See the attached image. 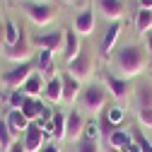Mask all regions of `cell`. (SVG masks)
<instances>
[{
    "label": "cell",
    "mask_w": 152,
    "mask_h": 152,
    "mask_svg": "<svg viewBox=\"0 0 152 152\" xmlns=\"http://www.w3.org/2000/svg\"><path fill=\"white\" fill-rule=\"evenodd\" d=\"M145 63H147L145 48H140L135 44H126L121 51H116V56H113L116 75L123 77V80H130V77H135V75H140Z\"/></svg>",
    "instance_id": "6da1fadb"
},
{
    "label": "cell",
    "mask_w": 152,
    "mask_h": 152,
    "mask_svg": "<svg viewBox=\"0 0 152 152\" xmlns=\"http://www.w3.org/2000/svg\"><path fill=\"white\" fill-rule=\"evenodd\" d=\"M22 7L27 17L36 27H46L56 20V5L53 3H36V0H22Z\"/></svg>",
    "instance_id": "7a4b0ae2"
},
{
    "label": "cell",
    "mask_w": 152,
    "mask_h": 152,
    "mask_svg": "<svg viewBox=\"0 0 152 152\" xmlns=\"http://www.w3.org/2000/svg\"><path fill=\"white\" fill-rule=\"evenodd\" d=\"M94 72V56H92V51L89 48H85L82 46V51H80V56L77 58H72V61H68V75H72L75 80H89V75Z\"/></svg>",
    "instance_id": "3957f363"
},
{
    "label": "cell",
    "mask_w": 152,
    "mask_h": 152,
    "mask_svg": "<svg viewBox=\"0 0 152 152\" xmlns=\"http://www.w3.org/2000/svg\"><path fill=\"white\" fill-rule=\"evenodd\" d=\"M80 104H82V109H87L89 113L102 111L104 104H106V89H104L102 85H89V87L82 89V94H80Z\"/></svg>",
    "instance_id": "277c9868"
},
{
    "label": "cell",
    "mask_w": 152,
    "mask_h": 152,
    "mask_svg": "<svg viewBox=\"0 0 152 152\" xmlns=\"http://www.w3.org/2000/svg\"><path fill=\"white\" fill-rule=\"evenodd\" d=\"M31 72H34V68H31V61H29V63H20V65H15V68L5 70L0 80H3V85H5L7 89H20V87L24 85V80L29 77Z\"/></svg>",
    "instance_id": "5b68a950"
},
{
    "label": "cell",
    "mask_w": 152,
    "mask_h": 152,
    "mask_svg": "<svg viewBox=\"0 0 152 152\" xmlns=\"http://www.w3.org/2000/svg\"><path fill=\"white\" fill-rule=\"evenodd\" d=\"M5 58L12 61L15 65H20V63H29V61H31V41L27 39V34H24V31H22L20 41H17L15 46L5 48Z\"/></svg>",
    "instance_id": "8992f818"
},
{
    "label": "cell",
    "mask_w": 152,
    "mask_h": 152,
    "mask_svg": "<svg viewBox=\"0 0 152 152\" xmlns=\"http://www.w3.org/2000/svg\"><path fill=\"white\" fill-rule=\"evenodd\" d=\"M31 46H39L41 51H63V29L58 31H44L31 36Z\"/></svg>",
    "instance_id": "52a82bcc"
},
{
    "label": "cell",
    "mask_w": 152,
    "mask_h": 152,
    "mask_svg": "<svg viewBox=\"0 0 152 152\" xmlns=\"http://www.w3.org/2000/svg\"><path fill=\"white\" fill-rule=\"evenodd\" d=\"M46 133H44V128H39L36 123H29V128L24 130V135H22V145H24V150L27 152H39L44 145H46Z\"/></svg>",
    "instance_id": "ba28073f"
},
{
    "label": "cell",
    "mask_w": 152,
    "mask_h": 152,
    "mask_svg": "<svg viewBox=\"0 0 152 152\" xmlns=\"http://www.w3.org/2000/svg\"><path fill=\"white\" fill-rule=\"evenodd\" d=\"M94 27H97V12H94L92 7L80 10V12H77V17H75L72 29L77 31L80 36H92V34H94Z\"/></svg>",
    "instance_id": "9c48e42d"
},
{
    "label": "cell",
    "mask_w": 152,
    "mask_h": 152,
    "mask_svg": "<svg viewBox=\"0 0 152 152\" xmlns=\"http://www.w3.org/2000/svg\"><path fill=\"white\" fill-rule=\"evenodd\" d=\"M85 118L80 111H70L68 113V121H65V140L70 142H80V138L85 135Z\"/></svg>",
    "instance_id": "30bf717a"
},
{
    "label": "cell",
    "mask_w": 152,
    "mask_h": 152,
    "mask_svg": "<svg viewBox=\"0 0 152 152\" xmlns=\"http://www.w3.org/2000/svg\"><path fill=\"white\" fill-rule=\"evenodd\" d=\"M97 10L102 12V17L109 22H121V17H123V0H97Z\"/></svg>",
    "instance_id": "8fae6325"
},
{
    "label": "cell",
    "mask_w": 152,
    "mask_h": 152,
    "mask_svg": "<svg viewBox=\"0 0 152 152\" xmlns=\"http://www.w3.org/2000/svg\"><path fill=\"white\" fill-rule=\"evenodd\" d=\"M82 51V44H80V34L75 29H63V56H65V63L77 58Z\"/></svg>",
    "instance_id": "7c38bea8"
},
{
    "label": "cell",
    "mask_w": 152,
    "mask_h": 152,
    "mask_svg": "<svg viewBox=\"0 0 152 152\" xmlns=\"http://www.w3.org/2000/svg\"><path fill=\"white\" fill-rule=\"evenodd\" d=\"M118 34H121V22H111L109 29H106L104 36H102V44H99L102 58H109V56H111L113 46H116V41H118Z\"/></svg>",
    "instance_id": "4fadbf2b"
},
{
    "label": "cell",
    "mask_w": 152,
    "mask_h": 152,
    "mask_svg": "<svg viewBox=\"0 0 152 152\" xmlns=\"http://www.w3.org/2000/svg\"><path fill=\"white\" fill-rule=\"evenodd\" d=\"M106 87H109V94L116 102H123V99H128V89H130V85H128V80H123V77H118V75H106Z\"/></svg>",
    "instance_id": "5bb4252c"
},
{
    "label": "cell",
    "mask_w": 152,
    "mask_h": 152,
    "mask_svg": "<svg viewBox=\"0 0 152 152\" xmlns=\"http://www.w3.org/2000/svg\"><path fill=\"white\" fill-rule=\"evenodd\" d=\"M61 77H63V102L65 104H75V102H77L80 99V80H75L72 77V75H61Z\"/></svg>",
    "instance_id": "9a60e30c"
},
{
    "label": "cell",
    "mask_w": 152,
    "mask_h": 152,
    "mask_svg": "<svg viewBox=\"0 0 152 152\" xmlns=\"http://www.w3.org/2000/svg\"><path fill=\"white\" fill-rule=\"evenodd\" d=\"M5 123H7V128H10L12 133H22V135H24V130L29 128L31 121L24 116L20 109H10V111H7V116H5Z\"/></svg>",
    "instance_id": "2e32d148"
},
{
    "label": "cell",
    "mask_w": 152,
    "mask_h": 152,
    "mask_svg": "<svg viewBox=\"0 0 152 152\" xmlns=\"http://www.w3.org/2000/svg\"><path fill=\"white\" fill-rule=\"evenodd\" d=\"M130 142H133V133L118 128V130L109 138V142H106V152H123Z\"/></svg>",
    "instance_id": "e0dca14e"
},
{
    "label": "cell",
    "mask_w": 152,
    "mask_h": 152,
    "mask_svg": "<svg viewBox=\"0 0 152 152\" xmlns=\"http://www.w3.org/2000/svg\"><path fill=\"white\" fill-rule=\"evenodd\" d=\"M44 80H41V72L39 70H34L31 75H29V77L24 80V85L20 87V92L24 94V97H39V94L44 92Z\"/></svg>",
    "instance_id": "ac0fdd59"
},
{
    "label": "cell",
    "mask_w": 152,
    "mask_h": 152,
    "mask_svg": "<svg viewBox=\"0 0 152 152\" xmlns=\"http://www.w3.org/2000/svg\"><path fill=\"white\" fill-rule=\"evenodd\" d=\"M44 94H46V99H48L51 104L63 102V77H61V75H53V77L46 82Z\"/></svg>",
    "instance_id": "d6986e66"
},
{
    "label": "cell",
    "mask_w": 152,
    "mask_h": 152,
    "mask_svg": "<svg viewBox=\"0 0 152 152\" xmlns=\"http://www.w3.org/2000/svg\"><path fill=\"white\" fill-rule=\"evenodd\" d=\"M138 109H152V85L140 82L135 87V111Z\"/></svg>",
    "instance_id": "ffe728a7"
},
{
    "label": "cell",
    "mask_w": 152,
    "mask_h": 152,
    "mask_svg": "<svg viewBox=\"0 0 152 152\" xmlns=\"http://www.w3.org/2000/svg\"><path fill=\"white\" fill-rule=\"evenodd\" d=\"M20 111H22V113H24V116H27V118H29V121L34 123L36 118H39V116H41V111H44V104L39 102V97H27Z\"/></svg>",
    "instance_id": "44dd1931"
},
{
    "label": "cell",
    "mask_w": 152,
    "mask_h": 152,
    "mask_svg": "<svg viewBox=\"0 0 152 152\" xmlns=\"http://www.w3.org/2000/svg\"><path fill=\"white\" fill-rule=\"evenodd\" d=\"M65 121L68 116L65 113H53V121H51V138L53 140H65Z\"/></svg>",
    "instance_id": "7402d4cb"
},
{
    "label": "cell",
    "mask_w": 152,
    "mask_h": 152,
    "mask_svg": "<svg viewBox=\"0 0 152 152\" xmlns=\"http://www.w3.org/2000/svg\"><path fill=\"white\" fill-rule=\"evenodd\" d=\"M135 29H138V34L152 31V10H138L135 12Z\"/></svg>",
    "instance_id": "603a6c76"
},
{
    "label": "cell",
    "mask_w": 152,
    "mask_h": 152,
    "mask_svg": "<svg viewBox=\"0 0 152 152\" xmlns=\"http://www.w3.org/2000/svg\"><path fill=\"white\" fill-rule=\"evenodd\" d=\"M20 36H22V29L17 27L12 20H7V22H5V48L15 46L17 41H20Z\"/></svg>",
    "instance_id": "cb8c5ba5"
},
{
    "label": "cell",
    "mask_w": 152,
    "mask_h": 152,
    "mask_svg": "<svg viewBox=\"0 0 152 152\" xmlns=\"http://www.w3.org/2000/svg\"><path fill=\"white\" fill-rule=\"evenodd\" d=\"M104 113H106V118H109L113 126H118V128H121V126H123V121H126V111H123V106H121V104L109 106Z\"/></svg>",
    "instance_id": "d4e9b609"
},
{
    "label": "cell",
    "mask_w": 152,
    "mask_h": 152,
    "mask_svg": "<svg viewBox=\"0 0 152 152\" xmlns=\"http://www.w3.org/2000/svg\"><path fill=\"white\" fill-rule=\"evenodd\" d=\"M116 130H118V126H113V123L106 118V113H104V116L99 118V133H102V140H104V142H109V138H111Z\"/></svg>",
    "instance_id": "484cf974"
},
{
    "label": "cell",
    "mask_w": 152,
    "mask_h": 152,
    "mask_svg": "<svg viewBox=\"0 0 152 152\" xmlns=\"http://www.w3.org/2000/svg\"><path fill=\"white\" fill-rule=\"evenodd\" d=\"M10 145H12V130L7 128L5 118H0V147L7 152V147H10Z\"/></svg>",
    "instance_id": "4316f807"
},
{
    "label": "cell",
    "mask_w": 152,
    "mask_h": 152,
    "mask_svg": "<svg viewBox=\"0 0 152 152\" xmlns=\"http://www.w3.org/2000/svg\"><path fill=\"white\" fill-rule=\"evenodd\" d=\"M87 140H99L102 138V133H99V121H87L85 123V135Z\"/></svg>",
    "instance_id": "83f0119b"
},
{
    "label": "cell",
    "mask_w": 152,
    "mask_h": 152,
    "mask_svg": "<svg viewBox=\"0 0 152 152\" xmlns=\"http://www.w3.org/2000/svg\"><path fill=\"white\" fill-rule=\"evenodd\" d=\"M133 140H135L138 145H140V152H152V142L142 135L140 130H133Z\"/></svg>",
    "instance_id": "f1b7e54d"
},
{
    "label": "cell",
    "mask_w": 152,
    "mask_h": 152,
    "mask_svg": "<svg viewBox=\"0 0 152 152\" xmlns=\"http://www.w3.org/2000/svg\"><path fill=\"white\" fill-rule=\"evenodd\" d=\"M24 99H27V97H24V94H22L20 89H12V94H10V99H7V102H10V109H22Z\"/></svg>",
    "instance_id": "f546056e"
},
{
    "label": "cell",
    "mask_w": 152,
    "mask_h": 152,
    "mask_svg": "<svg viewBox=\"0 0 152 152\" xmlns=\"http://www.w3.org/2000/svg\"><path fill=\"white\" fill-rule=\"evenodd\" d=\"M135 113H138V121H140V126L152 128V109H138Z\"/></svg>",
    "instance_id": "4dcf8cb0"
},
{
    "label": "cell",
    "mask_w": 152,
    "mask_h": 152,
    "mask_svg": "<svg viewBox=\"0 0 152 152\" xmlns=\"http://www.w3.org/2000/svg\"><path fill=\"white\" fill-rule=\"evenodd\" d=\"M77 152H99V145H97V140L82 138V140L77 142Z\"/></svg>",
    "instance_id": "1f68e13d"
},
{
    "label": "cell",
    "mask_w": 152,
    "mask_h": 152,
    "mask_svg": "<svg viewBox=\"0 0 152 152\" xmlns=\"http://www.w3.org/2000/svg\"><path fill=\"white\" fill-rule=\"evenodd\" d=\"M7 152H27V150H24V145H22V140H20V142H12V145L7 147Z\"/></svg>",
    "instance_id": "d6a6232c"
},
{
    "label": "cell",
    "mask_w": 152,
    "mask_h": 152,
    "mask_svg": "<svg viewBox=\"0 0 152 152\" xmlns=\"http://www.w3.org/2000/svg\"><path fill=\"white\" fill-rule=\"evenodd\" d=\"M39 152H61V150H58V145H56V142H46Z\"/></svg>",
    "instance_id": "836d02e7"
},
{
    "label": "cell",
    "mask_w": 152,
    "mask_h": 152,
    "mask_svg": "<svg viewBox=\"0 0 152 152\" xmlns=\"http://www.w3.org/2000/svg\"><path fill=\"white\" fill-rule=\"evenodd\" d=\"M145 36H147V48H145V51H147V56L152 58V31H147Z\"/></svg>",
    "instance_id": "e575fe53"
},
{
    "label": "cell",
    "mask_w": 152,
    "mask_h": 152,
    "mask_svg": "<svg viewBox=\"0 0 152 152\" xmlns=\"http://www.w3.org/2000/svg\"><path fill=\"white\" fill-rule=\"evenodd\" d=\"M140 10H152V0H138Z\"/></svg>",
    "instance_id": "d590c367"
},
{
    "label": "cell",
    "mask_w": 152,
    "mask_h": 152,
    "mask_svg": "<svg viewBox=\"0 0 152 152\" xmlns=\"http://www.w3.org/2000/svg\"><path fill=\"white\" fill-rule=\"evenodd\" d=\"M5 46V22H0V48Z\"/></svg>",
    "instance_id": "8d00e7d4"
},
{
    "label": "cell",
    "mask_w": 152,
    "mask_h": 152,
    "mask_svg": "<svg viewBox=\"0 0 152 152\" xmlns=\"http://www.w3.org/2000/svg\"><path fill=\"white\" fill-rule=\"evenodd\" d=\"M123 152H140V145H138L135 140H133V142H130V145H128V147H126Z\"/></svg>",
    "instance_id": "74e56055"
},
{
    "label": "cell",
    "mask_w": 152,
    "mask_h": 152,
    "mask_svg": "<svg viewBox=\"0 0 152 152\" xmlns=\"http://www.w3.org/2000/svg\"><path fill=\"white\" fill-rule=\"evenodd\" d=\"M63 3H65V5H77L80 0H63Z\"/></svg>",
    "instance_id": "f35d334b"
},
{
    "label": "cell",
    "mask_w": 152,
    "mask_h": 152,
    "mask_svg": "<svg viewBox=\"0 0 152 152\" xmlns=\"http://www.w3.org/2000/svg\"><path fill=\"white\" fill-rule=\"evenodd\" d=\"M36 3H51V0H36Z\"/></svg>",
    "instance_id": "ab89813d"
},
{
    "label": "cell",
    "mask_w": 152,
    "mask_h": 152,
    "mask_svg": "<svg viewBox=\"0 0 152 152\" xmlns=\"http://www.w3.org/2000/svg\"><path fill=\"white\" fill-rule=\"evenodd\" d=\"M0 150H3V147H0Z\"/></svg>",
    "instance_id": "60d3db41"
}]
</instances>
